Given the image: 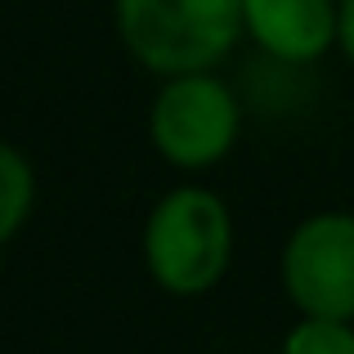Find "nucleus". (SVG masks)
Segmentation results:
<instances>
[{"instance_id":"nucleus-1","label":"nucleus","mask_w":354,"mask_h":354,"mask_svg":"<svg viewBox=\"0 0 354 354\" xmlns=\"http://www.w3.org/2000/svg\"><path fill=\"white\" fill-rule=\"evenodd\" d=\"M126 50L157 77L211 72L242 32V0H117Z\"/></svg>"},{"instance_id":"nucleus-2","label":"nucleus","mask_w":354,"mask_h":354,"mask_svg":"<svg viewBox=\"0 0 354 354\" xmlns=\"http://www.w3.org/2000/svg\"><path fill=\"white\" fill-rule=\"evenodd\" d=\"M234 225L211 189H175L153 207L144 229V256L153 278L175 296H198L225 278Z\"/></svg>"},{"instance_id":"nucleus-3","label":"nucleus","mask_w":354,"mask_h":354,"mask_svg":"<svg viewBox=\"0 0 354 354\" xmlns=\"http://www.w3.org/2000/svg\"><path fill=\"white\" fill-rule=\"evenodd\" d=\"M153 144L175 166H211L238 139V99L211 72L171 77L153 104Z\"/></svg>"},{"instance_id":"nucleus-4","label":"nucleus","mask_w":354,"mask_h":354,"mask_svg":"<svg viewBox=\"0 0 354 354\" xmlns=\"http://www.w3.org/2000/svg\"><path fill=\"white\" fill-rule=\"evenodd\" d=\"M283 287L305 319H354V216H314L283 251Z\"/></svg>"},{"instance_id":"nucleus-5","label":"nucleus","mask_w":354,"mask_h":354,"mask_svg":"<svg viewBox=\"0 0 354 354\" xmlns=\"http://www.w3.org/2000/svg\"><path fill=\"white\" fill-rule=\"evenodd\" d=\"M337 0H242V18L256 45L278 63H314L337 41Z\"/></svg>"},{"instance_id":"nucleus-6","label":"nucleus","mask_w":354,"mask_h":354,"mask_svg":"<svg viewBox=\"0 0 354 354\" xmlns=\"http://www.w3.org/2000/svg\"><path fill=\"white\" fill-rule=\"evenodd\" d=\"M32 198H36L32 166L23 162V153L0 144V247L23 229L27 211H32Z\"/></svg>"},{"instance_id":"nucleus-7","label":"nucleus","mask_w":354,"mask_h":354,"mask_svg":"<svg viewBox=\"0 0 354 354\" xmlns=\"http://www.w3.org/2000/svg\"><path fill=\"white\" fill-rule=\"evenodd\" d=\"M283 354H354V328L346 319H301L287 332Z\"/></svg>"},{"instance_id":"nucleus-8","label":"nucleus","mask_w":354,"mask_h":354,"mask_svg":"<svg viewBox=\"0 0 354 354\" xmlns=\"http://www.w3.org/2000/svg\"><path fill=\"white\" fill-rule=\"evenodd\" d=\"M337 41H341V50H346V59L354 63V0H346V5H341V27H337Z\"/></svg>"},{"instance_id":"nucleus-9","label":"nucleus","mask_w":354,"mask_h":354,"mask_svg":"<svg viewBox=\"0 0 354 354\" xmlns=\"http://www.w3.org/2000/svg\"><path fill=\"white\" fill-rule=\"evenodd\" d=\"M341 5H346V0H341Z\"/></svg>"}]
</instances>
